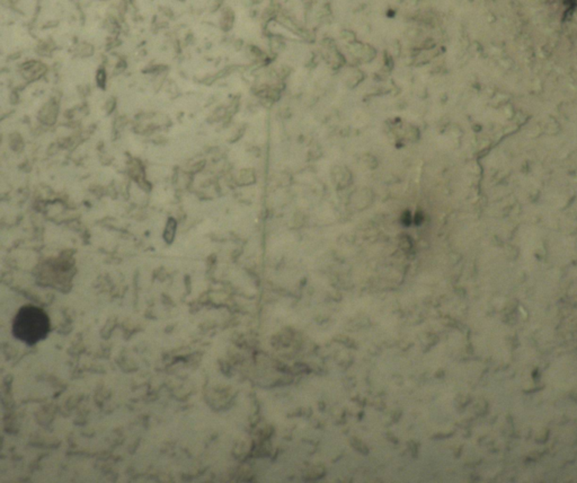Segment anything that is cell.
Returning a JSON list of instances; mask_svg holds the SVG:
<instances>
[{
    "label": "cell",
    "instance_id": "cell-1",
    "mask_svg": "<svg viewBox=\"0 0 577 483\" xmlns=\"http://www.w3.org/2000/svg\"><path fill=\"white\" fill-rule=\"evenodd\" d=\"M50 320L47 313L38 306L25 305L17 312L13 322L15 338L29 346L47 338Z\"/></svg>",
    "mask_w": 577,
    "mask_h": 483
}]
</instances>
